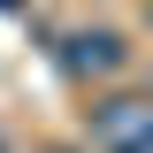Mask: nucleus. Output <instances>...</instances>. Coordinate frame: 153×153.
Returning <instances> with one entry per match:
<instances>
[{
  "mask_svg": "<svg viewBox=\"0 0 153 153\" xmlns=\"http://www.w3.org/2000/svg\"><path fill=\"white\" fill-rule=\"evenodd\" d=\"M146 100H153V69H146Z\"/></svg>",
  "mask_w": 153,
  "mask_h": 153,
  "instance_id": "3",
  "label": "nucleus"
},
{
  "mask_svg": "<svg viewBox=\"0 0 153 153\" xmlns=\"http://www.w3.org/2000/svg\"><path fill=\"white\" fill-rule=\"evenodd\" d=\"M61 69H69L76 84H115V76L130 69V46H123L115 23H76V31L61 38Z\"/></svg>",
  "mask_w": 153,
  "mask_h": 153,
  "instance_id": "2",
  "label": "nucleus"
},
{
  "mask_svg": "<svg viewBox=\"0 0 153 153\" xmlns=\"http://www.w3.org/2000/svg\"><path fill=\"white\" fill-rule=\"evenodd\" d=\"M0 153H8V146H0Z\"/></svg>",
  "mask_w": 153,
  "mask_h": 153,
  "instance_id": "5",
  "label": "nucleus"
},
{
  "mask_svg": "<svg viewBox=\"0 0 153 153\" xmlns=\"http://www.w3.org/2000/svg\"><path fill=\"white\" fill-rule=\"evenodd\" d=\"M146 23H153V8H146Z\"/></svg>",
  "mask_w": 153,
  "mask_h": 153,
  "instance_id": "4",
  "label": "nucleus"
},
{
  "mask_svg": "<svg viewBox=\"0 0 153 153\" xmlns=\"http://www.w3.org/2000/svg\"><path fill=\"white\" fill-rule=\"evenodd\" d=\"M100 153H153V100H130V92H100L92 115H84Z\"/></svg>",
  "mask_w": 153,
  "mask_h": 153,
  "instance_id": "1",
  "label": "nucleus"
}]
</instances>
